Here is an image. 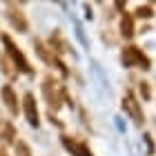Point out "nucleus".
<instances>
[{"label":"nucleus","mask_w":156,"mask_h":156,"mask_svg":"<svg viewBox=\"0 0 156 156\" xmlns=\"http://www.w3.org/2000/svg\"><path fill=\"white\" fill-rule=\"evenodd\" d=\"M47 47L51 49V51L56 54V56H62V54H67V51H72L69 49V45H67V40H65V36L56 29L51 36H49V42H47Z\"/></svg>","instance_id":"nucleus-10"},{"label":"nucleus","mask_w":156,"mask_h":156,"mask_svg":"<svg viewBox=\"0 0 156 156\" xmlns=\"http://www.w3.org/2000/svg\"><path fill=\"white\" fill-rule=\"evenodd\" d=\"M20 112L25 114V120L31 127H40V109H38V101L34 96V91H25L23 101H20Z\"/></svg>","instance_id":"nucleus-3"},{"label":"nucleus","mask_w":156,"mask_h":156,"mask_svg":"<svg viewBox=\"0 0 156 156\" xmlns=\"http://www.w3.org/2000/svg\"><path fill=\"white\" fill-rule=\"evenodd\" d=\"M0 156H7V152H5V147L0 145Z\"/></svg>","instance_id":"nucleus-19"},{"label":"nucleus","mask_w":156,"mask_h":156,"mask_svg":"<svg viewBox=\"0 0 156 156\" xmlns=\"http://www.w3.org/2000/svg\"><path fill=\"white\" fill-rule=\"evenodd\" d=\"M60 143H62V147H65L72 156H94V152H91L87 145L78 143V140H74L72 136H60Z\"/></svg>","instance_id":"nucleus-8"},{"label":"nucleus","mask_w":156,"mask_h":156,"mask_svg":"<svg viewBox=\"0 0 156 156\" xmlns=\"http://www.w3.org/2000/svg\"><path fill=\"white\" fill-rule=\"evenodd\" d=\"M138 89H140V94H143V98H150V96H152V94H150V87H147V83H140Z\"/></svg>","instance_id":"nucleus-16"},{"label":"nucleus","mask_w":156,"mask_h":156,"mask_svg":"<svg viewBox=\"0 0 156 156\" xmlns=\"http://www.w3.org/2000/svg\"><path fill=\"white\" fill-rule=\"evenodd\" d=\"M0 101H2L5 109L9 112L11 116H18V112H20V98H18V91L13 89L11 83H5L2 87H0Z\"/></svg>","instance_id":"nucleus-5"},{"label":"nucleus","mask_w":156,"mask_h":156,"mask_svg":"<svg viewBox=\"0 0 156 156\" xmlns=\"http://www.w3.org/2000/svg\"><path fill=\"white\" fill-rule=\"evenodd\" d=\"M0 72H2L7 78H16V76H18V69L13 67V62H11L9 58H7L5 54L0 56Z\"/></svg>","instance_id":"nucleus-13"},{"label":"nucleus","mask_w":156,"mask_h":156,"mask_svg":"<svg viewBox=\"0 0 156 156\" xmlns=\"http://www.w3.org/2000/svg\"><path fill=\"white\" fill-rule=\"evenodd\" d=\"M0 36H2V34H0Z\"/></svg>","instance_id":"nucleus-22"},{"label":"nucleus","mask_w":156,"mask_h":156,"mask_svg":"<svg viewBox=\"0 0 156 156\" xmlns=\"http://www.w3.org/2000/svg\"><path fill=\"white\" fill-rule=\"evenodd\" d=\"M0 120H2V116H0Z\"/></svg>","instance_id":"nucleus-21"},{"label":"nucleus","mask_w":156,"mask_h":156,"mask_svg":"<svg viewBox=\"0 0 156 156\" xmlns=\"http://www.w3.org/2000/svg\"><path fill=\"white\" fill-rule=\"evenodd\" d=\"M0 40H2V45H5V56L13 62V67L18 69V74H25V76H34L36 74L34 67H31V62L27 60V56L23 54V49L13 42V38L9 36V34H2Z\"/></svg>","instance_id":"nucleus-2"},{"label":"nucleus","mask_w":156,"mask_h":156,"mask_svg":"<svg viewBox=\"0 0 156 156\" xmlns=\"http://www.w3.org/2000/svg\"><path fill=\"white\" fill-rule=\"evenodd\" d=\"M40 91H42V98H45V103L49 105V112H58L60 107H62V103L67 101V105L72 107V98H69V94H67V87L62 83H58L54 76H47L45 80H42V85H40Z\"/></svg>","instance_id":"nucleus-1"},{"label":"nucleus","mask_w":156,"mask_h":156,"mask_svg":"<svg viewBox=\"0 0 156 156\" xmlns=\"http://www.w3.org/2000/svg\"><path fill=\"white\" fill-rule=\"evenodd\" d=\"M34 51H36V56H38L42 62H45V65H49V67H54L56 58H58V56H56V54H54V51H51V49H49L42 40H34Z\"/></svg>","instance_id":"nucleus-11"},{"label":"nucleus","mask_w":156,"mask_h":156,"mask_svg":"<svg viewBox=\"0 0 156 156\" xmlns=\"http://www.w3.org/2000/svg\"><path fill=\"white\" fill-rule=\"evenodd\" d=\"M18 140V129H16V125L11 123V120H0V143L5 145H13Z\"/></svg>","instance_id":"nucleus-9"},{"label":"nucleus","mask_w":156,"mask_h":156,"mask_svg":"<svg viewBox=\"0 0 156 156\" xmlns=\"http://www.w3.org/2000/svg\"><path fill=\"white\" fill-rule=\"evenodd\" d=\"M134 13H136V16L138 18H145V20H150L152 16H154V11H152V7H143V5H140V7H136V11H134Z\"/></svg>","instance_id":"nucleus-15"},{"label":"nucleus","mask_w":156,"mask_h":156,"mask_svg":"<svg viewBox=\"0 0 156 156\" xmlns=\"http://www.w3.org/2000/svg\"><path fill=\"white\" fill-rule=\"evenodd\" d=\"M150 2H156V0H150Z\"/></svg>","instance_id":"nucleus-20"},{"label":"nucleus","mask_w":156,"mask_h":156,"mask_svg":"<svg viewBox=\"0 0 156 156\" xmlns=\"http://www.w3.org/2000/svg\"><path fill=\"white\" fill-rule=\"evenodd\" d=\"M7 20H9V25L18 34L29 31V20H27V16L23 13V9H18V7H9V9H7Z\"/></svg>","instance_id":"nucleus-7"},{"label":"nucleus","mask_w":156,"mask_h":156,"mask_svg":"<svg viewBox=\"0 0 156 156\" xmlns=\"http://www.w3.org/2000/svg\"><path fill=\"white\" fill-rule=\"evenodd\" d=\"M145 143H147V152H150V154H154V143H152V136H150V134H145Z\"/></svg>","instance_id":"nucleus-17"},{"label":"nucleus","mask_w":156,"mask_h":156,"mask_svg":"<svg viewBox=\"0 0 156 156\" xmlns=\"http://www.w3.org/2000/svg\"><path fill=\"white\" fill-rule=\"evenodd\" d=\"M125 5H127V0H114V7H116L118 11H123V9H125Z\"/></svg>","instance_id":"nucleus-18"},{"label":"nucleus","mask_w":156,"mask_h":156,"mask_svg":"<svg viewBox=\"0 0 156 156\" xmlns=\"http://www.w3.org/2000/svg\"><path fill=\"white\" fill-rule=\"evenodd\" d=\"M120 36L127 38V40L134 36V16H132V13H127V11L120 16Z\"/></svg>","instance_id":"nucleus-12"},{"label":"nucleus","mask_w":156,"mask_h":156,"mask_svg":"<svg viewBox=\"0 0 156 156\" xmlns=\"http://www.w3.org/2000/svg\"><path fill=\"white\" fill-rule=\"evenodd\" d=\"M13 156H34L29 143H27V140H23V138H18L16 143H13Z\"/></svg>","instance_id":"nucleus-14"},{"label":"nucleus","mask_w":156,"mask_h":156,"mask_svg":"<svg viewBox=\"0 0 156 156\" xmlns=\"http://www.w3.org/2000/svg\"><path fill=\"white\" fill-rule=\"evenodd\" d=\"M120 60H123L125 67H140V69H150V67H152L150 58H147V56L140 51L138 47H134V45H129V47L123 49V56H120Z\"/></svg>","instance_id":"nucleus-4"},{"label":"nucleus","mask_w":156,"mask_h":156,"mask_svg":"<svg viewBox=\"0 0 156 156\" xmlns=\"http://www.w3.org/2000/svg\"><path fill=\"white\" fill-rule=\"evenodd\" d=\"M123 112H125V114L129 116L136 125H140V123L145 120V118H143V109H140V103L136 101V96H134L132 91H127V94L123 96Z\"/></svg>","instance_id":"nucleus-6"}]
</instances>
